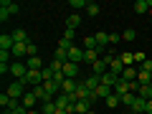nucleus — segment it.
Segmentation results:
<instances>
[{"label":"nucleus","instance_id":"4be33fe9","mask_svg":"<svg viewBox=\"0 0 152 114\" xmlns=\"http://www.w3.org/2000/svg\"><path fill=\"white\" fill-rule=\"evenodd\" d=\"M86 112H91V102H76V107H74V114H86Z\"/></svg>","mask_w":152,"mask_h":114},{"label":"nucleus","instance_id":"aec40b11","mask_svg":"<svg viewBox=\"0 0 152 114\" xmlns=\"http://www.w3.org/2000/svg\"><path fill=\"white\" fill-rule=\"evenodd\" d=\"M137 96H142V99L150 102V99H152V84H142V86L137 89Z\"/></svg>","mask_w":152,"mask_h":114},{"label":"nucleus","instance_id":"c85d7f7f","mask_svg":"<svg viewBox=\"0 0 152 114\" xmlns=\"http://www.w3.org/2000/svg\"><path fill=\"white\" fill-rule=\"evenodd\" d=\"M84 46H86V51L99 48V46H96V38H94V36H86V38H84Z\"/></svg>","mask_w":152,"mask_h":114},{"label":"nucleus","instance_id":"1a4fd4ad","mask_svg":"<svg viewBox=\"0 0 152 114\" xmlns=\"http://www.w3.org/2000/svg\"><path fill=\"white\" fill-rule=\"evenodd\" d=\"M10 36H13V43H31V41H28V33L23 31V28H15Z\"/></svg>","mask_w":152,"mask_h":114},{"label":"nucleus","instance_id":"de8ad7c7","mask_svg":"<svg viewBox=\"0 0 152 114\" xmlns=\"http://www.w3.org/2000/svg\"><path fill=\"white\" fill-rule=\"evenodd\" d=\"M86 114H96V112H86Z\"/></svg>","mask_w":152,"mask_h":114},{"label":"nucleus","instance_id":"c9c22d12","mask_svg":"<svg viewBox=\"0 0 152 114\" xmlns=\"http://www.w3.org/2000/svg\"><path fill=\"white\" fill-rule=\"evenodd\" d=\"M58 48H64V51H71V48H74V43H71V41H66V38H61V41H58Z\"/></svg>","mask_w":152,"mask_h":114},{"label":"nucleus","instance_id":"5701e85b","mask_svg":"<svg viewBox=\"0 0 152 114\" xmlns=\"http://www.w3.org/2000/svg\"><path fill=\"white\" fill-rule=\"evenodd\" d=\"M132 8H134V13H140V15H142V13H147V8H152V0H137Z\"/></svg>","mask_w":152,"mask_h":114},{"label":"nucleus","instance_id":"39448f33","mask_svg":"<svg viewBox=\"0 0 152 114\" xmlns=\"http://www.w3.org/2000/svg\"><path fill=\"white\" fill-rule=\"evenodd\" d=\"M76 86H79L76 79H66V81L61 84V94H64V96H71V94H76Z\"/></svg>","mask_w":152,"mask_h":114},{"label":"nucleus","instance_id":"e433bc0d","mask_svg":"<svg viewBox=\"0 0 152 114\" xmlns=\"http://www.w3.org/2000/svg\"><path fill=\"white\" fill-rule=\"evenodd\" d=\"M114 58H117V56H114L112 51H107V53L102 56V61H104V64H107V66H112V61H114Z\"/></svg>","mask_w":152,"mask_h":114},{"label":"nucleus","instance_id":"dca6fc26","mask_svg":"<svg viewBox=\"0 0 152 114\" xmlns=\"http://www.w3.org/2000/svg\"><path fill=\"white\" fill-rule=\"evenodd\" d=\"M79 26H81V15H79V13H71V15L66 18V28L74 31V28H79Z\"/></svg>","mask_w":152,"mask_h":114},{"label":"nucleus","instance_id":"a211bd4d","mask_svg":"<svg viewBox=\"0 0 152 114\" xmlns=\"http://www.w3.org/2000/svg\"><path fill=\"white\" fill-rule=\"evenodd\" d=\"M0 51H13V36H8V33L0 36Z\"/></svg>","mask_w":152,"mask_h":114},{"label":"nucleus","instance_id":"f704fd0d","mask_svg":"<svg viewBox=\"0 0 152 114\" xmlns=\"http://www.w3.org/2000/svg\"><path fill=\"white\" fill-rule=\"evenodd\" d=\"M86 0H69V8H86Z\"/></svg>","mask_w":152,"mask_h":114},{"label":"nucleus","instance_id":"7c9ffc66","mask_svg":"<svg viewBox=\"0 0 152 114\" xmlns=\"http://www.w3.org/2000/svg\"><path fill=\"white\" fill-rule=\"evenodd\" d=\"M122 38H124L127 43H129V41H134V38H137V31H134V28H127V31L122 33Z\"/></svg>","mask_w":152,"mask_h":114},{"label":"nucleus","instance_id":"9d476101","mask_svg":"<svg viewBox=\"0 0 152 114\" xmlns=\"http://www.w3.org/2000/svg\"><path fill=\"white\" fill-rule=\"evenodd\" d=\"M15 58H23V56H28V43H13V51H10Z\"/></svg>","mask_w":152,"mask_h":114},{"label":"nucleus","instance_id":"cd10ccee","mask_svg":"<svg viewBox=\"0 0 152 114\" xmlns=\"http://www.w3.org/2000/svg\"><path fill=\"white\" fill-rule=\"evenodd\" d=\"M43 89H46V91H48V94H51V96H53V94H56V91H58V89H61V86H58V84H56V81H43Z\"/></svg>","mask_w":152,"mask_h":114},{"label":"nucleus","instance_id":"412c9836","mask_svg":"<svg viewBox=\"0 0 152 114\" xmlns=\"http://www.w3.org/2000/svg\"><path fill=\"white\" fill-rule=\"evenodd\" d=\"M69 61H74V64H81V61H84V51L74 46V48L69 51Z\"/></svg>","mask_w":152,"mask_h":114},{"label":"nucleus","instance_id":"2f4dec72","mask_svg":"<svg viewBox=\"0 0 152 114\" xmlns=\"http://www.w3.org/2000/svg\"><path fill=\"white\" fill-rule=\"evenodd\" d=\"M119 104H122V99L119 96H117V94H112V96H107V107H119Z\"/></svg>","mask_w":152,"mask_h":114},{"label":"nucleus","instance_id":"79ce46f5","mask_svg":"<svg viewBox=\"0 0 152 114\" xmlns=\"http://www.w3.org/2000/svg\"><path fill=\"white\" fill-rule=\"evenodd\" d=\"M64 38H66V41H71V43H74V31H71V28H66V33H64Z\"/></svg>","mask_w":152,"mask_h":114},{"label":"nucleus","instance_id":"2eb2a0df","mask_svg":"<svg viewBox=\"0 0 152 114\" xmlns=\"http://www.w3.org/2000/svg\"><path fill=\"white\" fill-rule=\"evenodd\" d=\"M117 81H119V76H114L112 71H107V74L102 76V84H104V86H112L114 89V86H117Z\"/></svg>","mask_w":152,"mask_h":114},{"label":"nucleus","instance_id":"f3484780","mask_svg":"<svg viewBox=\"0 0 152 114\" xmlns=\"http://www.w3.org/2000/svg\"><path fill=\"white\" fill-rule=\"evenodd\" d=\"M84 84H86V86L91 89V91H96V86L102 84V76H94V74H89L86 79H84Z\"/></svg>","mask_w":152,"mask_h":114},{"label":"nucleus","instance_id":"bb28decb","mask_svg":"<svg viewBox=\"0 0 152 114\" xmlns=\"http://www.w3.org/2000/svg\"><path fill=\"white\" fill-rule=\"evenodd\" d=\"M99 10H102V8H99L96 3H89V5H86V15H89V18H96Z\"/></svg>","mask_w":152,"mask_h":114},{"label":"nucleus","instance_id":"c03bdc74","mask_svg":"<svg viewBox=\"0 0 152 114\" xmlns=\"http://www.w3.org/2000/svg\"><path fill=\"white\" fill-rule=\"evenodd\" d=\"M147 114H152V99L147 102Z\"/></svg>","mask_w":152,"mask_h":114},{"label":"nucleus","instance_id":"49530a36","mask_svg":"<svg viewBox=\"0 0 152 114\" xmlns=\"http://www.w3.org/2000/svg\"><path fill=\"white\" fill-rule=\"evenodd\" d=\"M56 114H66V112H61V109H58V112H56Z\"/></svg>","mask_w":152,"mask_h":114},{"label":"nucleus","instance_id":"473e14b6","mask_svg":"<svg viewBox=\"0 0 152 114\" xmlns=\"http://www.w3.org/2000/svg\"><path fill=\"white\" fill-rule=\"evenodd\" d=\"M56 112H58V109H56V104L48 102V104H43V112H41V114H56Z\"/></svg>","mask_w":152,"mask_h":114},{"label":"nucleus","instance_id":"ea45409f","mask_svg":"<svg viewBox=\"0 0 152 114\" xmlns=\"http://www.w3.org/2000/svg\"><path fill=\"white\" fill-rule=\"evenodd\" d=\"M119 41H122L119 33H109V43H119Z\"/></svg>","mask_w":152,"mask_h":114},{"label":"nucleus","instance_id":"423d86ee","mask_svg":"<svg viewBox=\"0 0 152 114\" xmlns=\"http://www.w3.org/2000/svg\"><path fill=\"white\" fill-rule=\"evenodd\" d=\"M94 38H96V46H99V51H104V53H107V51H109V48H107V43H109V33H107V31H99Z\"/></svg>","mask_w":152,"mask_h":114},{"label":"nucleus","instance_id":"4c0bfd02","mask_svg":"<svg viewBox=\"0 0 152 114\" xmlns=\"http://www.w3.org/2000/svg\"><path fill=\"white\" fill-rule=\"evenodd\" d=\"M10 51H0V64H8V61H10Z\"/></svg>","mask_w":152,"mask_h":114},{"label":"nucleus","instance_id":"7ed1b4c3","mask_svg":"<svg viewBox=\"0 0 152 114\" xmlns=\"http://www.w3.org/2000/svg\"><path fill=\"white\" fill-rule=\"evenodd\" d=\"M10 74L15 76L18 81H23V79H26V74H28V66L20 64V61H15V64H10Z\"/></svg>","mask_w":152,"mask_h":114},{"label":"nucleus","instance_id":"58836bf2","mask_svg":"<svg viewBox=\"0 0 152 114\" xmlns=\"http://www.w3.org/2000/svg\"><path fill=\"white\" fill-rule=\"evenodd\" d=\"M31 56H38V46L36 43H28V58Z\"/></svg>","mask_w":152,"mask_h":114},{"label":"nucleus","instance_id":"37998d69","mask_svg":"<svg viewBox=\"0 0 152 114\" xmlns=\"http://www.w3.org/2000/svg\"><path fill=\"white\" fill-rule=\"evenodd\" d=\"M140 69H145V71H150V74H152V61H150V58H147V61H145V64H142V66H140Z\"/></svg>","mask_w":152,"mask_h":114},{"label":"nucleus","instance_id":"ddd939ff","mask_svg":"<svg viewBox=\"0 0 152 114\" xmlns=\"http://www.w3.org/2000/svg\"><path fill=\"white\" fill-rule=\"evenodd\" d=\"M129 112H137V114H145V112H147V99L137 96V99H134V107H132Z\"/></svg>","mask_w":152,"mask_h":114},{"label":"nucleus","instance_id":"f03ea898","mask_svg":"<svg viewBox=\"0 0 152 114\" xmlns=\"http://www.w3.org/2000/svg\"><path fill=\"white\" fill-rule=\"evenodd\" d=\"M26 86H31V89H36V86H41L43 84V76H41V71H31L28 69V74H26Z\"/></svg>","mask_w":152,"mask_h":114},{"label":"nucleus","instance_id":"72a5a7b5","mask_svg":"<svg viewBox=\"0 0 152 114\" xmlns=\"http://www.w3.org/2000/svg\"><path fill=\"white\" fill-rule=\"evenodd\" d=\"M41 76H43V81H53V76H56V74H53V71L48 69V66H46V69L41 71Z\"/></svg>","mask_w":152,"mask_h":114},{"label":"nucleus","instance_id":"c756f323","mask_svg":"<svg viewBox=\"0 0 152 114\" xmlns=\"http://www.w3.org/2000/svg\"><path fill=\"white\" fill-rule=\"evenodd\" d=\"M119 61H122L124 66H132V64H134V53H127V51H124V53L119 56Z\"/></svg>","mask_w":152,"mask_h":114},{"label":"nucleus","instance_id":"393cba45","mask_svg":"<svg viewBox=\"0 0 152 114\" xmlns=\"http://www.w3.org/2000/svg\"><path fill=\"white\" fill-rule=\"evenodd\" d=\"M119 99H122V104L127 107V112H129V109L134 107V99H137V96H134V94H124V96H119Z\"/></svg>","mask_w":152,"mask_h":114},{"label":"nucleus","instance_id":"3c124183","mask_svg":"<svg viewBox=\"0 0 152 114\" xmlns=\"http://www.w3.org/2000/svg\"><path fill=\"white\" fill-rule=\"evenodd\" d=\"M150 84H152V79H150Z\"/></svg>","mask_w":152,"mask_h":114},{"label":"nucleus","instance_id":"09e8293b","mask_svg":"<svg viewBox=\"0 0 152 114\" xmlns=\"http://www.w3.org/2000/svg\"><path fill=\"white\" fill-rule=\"evenodd\" d=\"M127 114H137V112H127Z\"/></svg>","mask_w":152,"mask_h":114},{"label":"nucleus","instance_id":"0eeeda50","mask_svg":"<svg viewBox=\"0 0 152 114\" xmlns=\"http://www.w3.org/2000/svg\"><path fill=\"white\" fill-rule=\"evenodd\" d=\"M20 104L28 109V112H31V109L38 104V99H36V94H33V91H26V94H23V99H20Z\"/></svg>","mask_w":152,"mask_h":114},{"label":"nucleus","instance_id":"6ab92c4d","mask_svg":"<svg viewBox=\"0 0 152 114\" xmlns=\"http://www.w3.org/2000/svg\"><path fill=\"white\" fill-rule=\"evenodd\" d=\"M124 69H127V66H124V64L119 61V56H117V58L112 61V66H109V71H112L114 76H122V71H124Z\"/></svg>","mask_w":152,"mask_h":114},{"label":"nucleus","instance_id":"6e6552de","mask_svg":"<svg viewBox=\"0 0 152 114\" xmlns=\"http://www.w3.org/2000/svg\"><path fill=\"white\" fill-rule=\"evenodd\" d=\"M26 66L31 71H43V61H41V56H31V58H26Z\"/></svg>","mask_w":152,"mask_h":114},{"label":"nucleus","instance_id":"f257e3e1","mask_svg":"<svg viewBox=\"0 0 152 114\" xmlns=\"http://www.w3.org/2000/svg\"><path fill=\"white\" fill-rule=\"evenodd\" d=\"M26 91H28V89H26V81H18V79H15V81H13L10 86L5 89V94H8V96L18 99V102H20V99H23V94H26Z\"/></svg>","mask_w":152,"mask_h":114},{"label":"nucleus","instance_id":"a878e982","mask_svg":"<svg viewBox=\"0 0 152 114\" xmlns=\"http://www.w3.org/2000/svg\"><path fill=\"white\" fill-rule=\"evenodd\" d=\"M53 58H56V61H61V64H66V61H69V51L56 48V51H53Z\"/></svg>","mask_w":152,"mask_h":114},{"label":"nucleus","instance_id":"8fccbe9b","mask_svg":"<svg viewBox=\"0 0 152 114\" xmlns=\"http://www.w3.org/2000/svg\"><path fill=\"white\" fill-rule=\"evenodd\" d=\"M150 15H152V8H150Z\"/></svg>","mask_w":152,"mask_h":114},{"label":"nucleus","instance_id":"b1692460","mask_svg":"<svg viewBox=\"0 0 152 114\" xmlns=\"http://www.w3.org/2000/svg\"><path fill=\"white\" fill-rule=\"evenodd\" d=\"M0 8H5L8 13H20V5H18V3H13V0H3V3H0Z\"/></svg>","mask_w":152,"mask_h":114},{"label":"nucleus","instance_id":"f8f14e48","mask_svg":"<svg viewBox=\"0 0 152 114\" xmlns=\"http://www.w3.org/2000/svg\"><path fill=\"white\" fill-rule=\"evenodd\" d=\"M137 71H140V69H132V66H127V69L122 71L119 79H122V81H137Z\"/></svg>","mask_w":152,"mask_h":114},{"label":"nucleus","instance_id":"20e7f679","mask_svg":"<svg viewBox=\"0 0 152 114\" xmlns=\"http://www.w3.org/2000/svg\"><path fill=\"white\" fill-rule=\"evenodd\" d=\"M79 64H74V61H66L64 64V71H61V74L66 76V79H76V76H79Z\"/></svg>","mask_w":152,"mask_h":114},{"label":"nucleus","instance_id":"9b49d317","mask_svg":"<svg viewBox=\"0 0 152 114\" xmlns=\"http://www.w3.org/2000/svg\"><path fill=\"white\" fill-rule=\"evenodd\" d=\"M107 71H109V66L104 64L102 58H99L96 64H91V74H94V76H104V74H107Z\"/></svg>","mask_w":152,"mask_h":114},{"label":"nucleus","instance_id":"a19ab883","mask_svg":"<svg viewBox=\"0 0 152 114\" xmlns=\"http://www.w3.org/2000/svg\"><path fill=\"white\" fill-rule=\"evenodd\" d=\"M8 18H10V13H8V10H5V8H0V20L5 23V20H8Z\"/></svg>","mask_w":152,"mask_h":114},{"label":"nucleus","instance_id":"a18cd8bd","mask_svg":"<svg viewBox=\"0 0 152 114\" xmlns=\"http://www.w3.org/2000/svg\"><path fill=\"white\" fill-rule=\"evenodd\" d=\"M28 114H41V112H36V109H31V112H28Z\"/></svg>","mask_w":152,"mask_h":114},{"label":"nucleus","instance_id":"4468645a","mask_svg":"<svg viewBox=\"0 0 152 114\" xmlns=\"http://www.w3.org/2000/svg\"><path fill=\"white\" fill-rule=\"evenodd\" d=\"M94 94H96V99H107V96H112V94H114V89H112V86H104V84H99Z\"/></svg>","mask_w":152,"mask_h":114},{"label":"nucleus","instance_id":"603ef678","mask_svg":"<svg viewBox=\"0 0 152 114\" xmlns=\"http://www.w3.org/2000/svg\"><path fill=\"white\" fill-rule=\"evenodd\" d=\"M5 114H8V112H5Z\"/></svg>","mask_w":152,"mask_h":114}]
</instances>
